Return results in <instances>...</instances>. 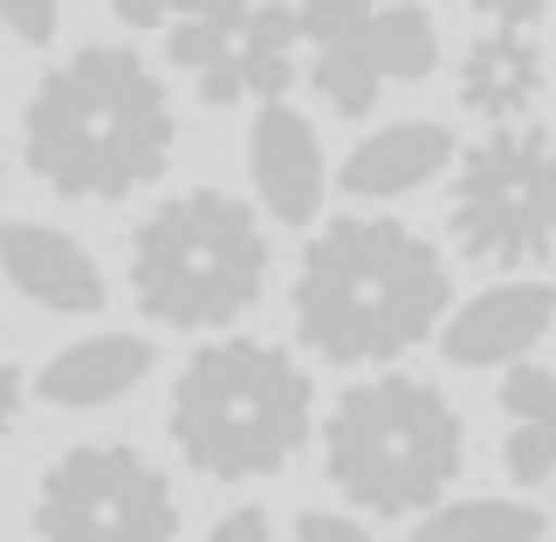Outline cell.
<instances>
[{"label": "cell", "instance_id": "6da1fadb", "mask_svg": "<svg viewBox=\"0 0 556 542\" xmlns=\"http://www.w3.org/2000/svg\"><path fill=\"white\" fill-rule=\"evenodd\" d=\"M179 117L138 49L83 41L35 83L21 111V159L55 200H131L165 179Z\"/></svg>", "mask_w": 556, "mask_h": 542}, {"label": "cell", "instance_id": "7a4b0ae2", "mask_svg": "<svg viewBox=\"0 0 556 542\" xmlns=\"http://www.w3.org/2000/svg\"><path fill=\"white\" fill-rule=\"evenodd\" d=\"M295 337L324 364H392L440 337L454 268L419 227L384 213L330 220L295 262Z\"/></svg>", "mask_w": 556, "mask_h": 542}, {"label": "cell", "instance_id": "3957f363", "mask_svg": "<svg viewBox=\"0 0 556 542\" xmlns=\"http://www.w3.org/2000/svg\"><path fill=\"white\" fill-rule=\"evenodd\" d=\"M165 419L200 481H262L282 474L316 432V385L282 343L213 337L179 364Z\"/></svg>", "mask_w": 556, "mask_h": 542}, {"label": "cell", "instance_id": "277c9868", "mask_svg": "<svg viewBox=\"0 0 556 542\" xmlns=\"http://www.w3.org/2000/svg\"><path fill=\"white\" fill-rule=\"evenodd\" d=\"M268 289V227L233 192L192 186L131 234V295L165 330H227Z\"/></svg>", "mask_w": 556, "mask_h": 542}, {"label": "cell", "instance_id": "5b68a950", "mask_svg": "<svg viewBox=\"0 0 556 542\" xmlns=\"http://www.w3.org/2000/svg\"><path fill=\"white\" fill-rule=\"evenodd\" d=\"M467 461L460 412L440 385L384 371L351 385L324 419V467L365 515H426Z\"/></svg>", "mask_w": 556, "mask_h": 542}, {"label": "cell", "instance_id": "8992f818", "mask_svg": "<svg viewBox=\"0 0 556 542\" xmlns=\"http://www.w3.org/2000/svg\"><path fill=\"white\" fill-rule=\"evenodd\" d=\"M446 227L467 262L529 268L556 254V138L536 124H495L460 151Z\"/></svg>", "mask_w": 556, "mask_h": 542}, {"label": "cell", "instance_id": "52a82bcc", "mask_svg": "<svg viewBox=\"0 0 556 542\" xmlns=\"http://www.w3.org/2000/svg\"><path fill=\"white\" fill-rule=\"evenodd\" d=\"M179 488L131 440L55 453L35 488V542H179Z\"/></svg>", "mask_w": 556, "mask_h": 542}, {"label": "cell", "instance_id": "ba28073f", "mask_svg": "<svg viewBox=\"0 0 556 542\" xmlns=\"http://www.w3.org/2000/svg\"><path fill=\"white\" fill-rule=\"evenodd\" d=\"M248 172H254V192H262L268 220L282 227H309L324 213V192H330V165H324V144H316V124L303 111H289L282 97L262 103L248 131Z\"/></svg>", "mask_w": 556, "mask_h": 542}, {"label": "cell", "instance_id": "9c48e42d", "mask_svg": "<svg viewBox=\"0 0 556 542\" xmlns=\"http://www.w3.org/2000/svg\"><path fill=\"white\" fill-rule=\"evenodd\" d=\"M549 323H556L549 281H495L440 323V351L454 364H475V371L481 364H516L549 337Z\"/></svg>", "mask_w": 556, "mask_h": 542}, {"label": "cell", "instance_id": "30bf717a", "mask_svg": "<svg viewBox=\"0 0 556 542\" xmlns=\"http://www.w3.org/2000/svg\"><path fill=\"white\" fill-rule=\"evenodd\" d=\"M0 275L14 281L28 302L55 316H97L103 310V268L97 254L62 227H41V220H8L0 227Z\"/></svg>", "mask_w": 556, "mask_h": 542}, {"label": "cell", "instance_id": "8fae6325", "mask_svg": "<svg viewBox=\"0 0 556 542\" xmlns=\"http://www.w3.org/2000/svg\"><path fill=\"white\" fill-rule=\"evenodd\" d=\"M144 371H152V343L131 330H97V337L62 343L35 371V392L62 412H97V405H117L124 392H138Z\"/></svg>", "mask_w": 556, "mask_h": 542}, {"label": "cell", "instance_id": "7c38bea8", "mask_svg": "<svg viewBox=\"0 0 556 542\" xmlns=\"http://www.w3.org/2000/svg\"><path fill=\"white\" fill-rule=\"evenodd\" d=\"M454 131L446 124H384V131H371L365 144L344 159V192H357V200H399V192H419L433 186L446 165H454Z\"/></svg>", "mask_w": 556, "mask_h": 542}, {"label": "cell", "instance_id": "4fadbf2b", "mask_svg": "<svg viewBox=\"0 0 556 542\" xmlns=\"http://www.w3.org/2000/svg\"><path fill=\"white\" fill-rule=\"evenodd\" d=\"M543 90V55L529 28H495L460 55V103L488 124H516Z\"/></svg>", "mask_w": 556, "mask_h": 542}, {"label": "cell", "instance_id": "5bb4252c", "mask_svg": "<svg viewBox=\"0 0 556 542\" xmlns=\"http://www.w3.org/2000/svg\"><path fill=\"white\" fill-rule=\"evenodd\" d=\"M351 41L371 55V70L384 83H426L440 70V28H433L426 8H413V0H378ZM330 49H337V41H330Z\"/></svg>", "mask_w": 556, "mask_h": 542}, {"label": "cell", "instance_id": "9a60e30c", "mask_svg": "<svg viewBox=\"0 0 556 542\" xmlns=\"http://www.w3.org/2000/svg\"><path fill=\"white\" fill-rule=\"evenodd\" d=\"M543 508L529 502H433L413 542H543Z\"/></svg>", "mask_w": 556, "mask_h": 542}, {"label": "cell", "instance_id": "2e32d148", "mask_svg": "<svg viewBox=\"0 0 556 542\" xmlns=\"http://www.w3.org/2000/svg\"><path fill=\"white\" fill-rule=\"evenodd\" d=\"M309 83H316V97H324L337 117H365L371 103H378V90H384V76L371 70V55L357 49V41L316 49V70H309Z\"/></svg>", "mask_w": 556, "mask_h": 542}, {"label": "cell", "instance_id": "e0dca14e", "mask_svg": "<svg viewBox=\"0 0 556 542\" xmlns=\"http://www.w3.org/2000/svg\"><path fill=\"white\" fill-rule=\"evenodd\" d=\"M502 467H508V481H522V488L549 481V474H556V419H516V426H508Z\"/></svg>", "mask_w": 556, "mask_h": 542}, {"label": "cell", "instance_id": "ac0fdd59", "mask_svg": "<svg viewBox=\"0 0 556 542\" xmlns=\"http://www.w3.org/2000/svg\"><path fill=\"white\" fill-rule=\"evenodd\" d=\"M502 412L508 419H556V371L549 364H529V357H516L508 364V378H502Z\"/></svg>", "mask_w": 556, "mask_h": 542}, {"label": "cell", "instance_id": "d6986e66", "mask_svg": "<svg viewBox=\"0 0 556 542\" xmlns=\"http://www.w3.org/2000/svg\"><path fill=\"white\" fill-rule=\"evenodd\" d=\"M378 8V0H303V41H316V49H330V41H351L357 28H365V14Z\"/></svg>", "mask_w": 556, "mask_h": 542}, {"label": "cell", "instance_id": "ffe728a7", "mask_svg": "<svg viewBox=\"0 0 556 542\" xmlns=\"http://www.w3.org/2000/svg\"><path fill=\"white\" fill-rule=\"evenodd\" d=\"M165 55H173L179 70L200 76L206 62L233 55V35H227V28H213V21H200V14H179V28H173V41H165Z\"/></svg>", "mask_w": 556, "mask_h": 542}, {"label": "cell", "instance_id": "44dd1931", "mask_svg": "<svg viewBox=\"0 0 556 542\" xmlns=\"http://www.w3.org/2000/svg\"><path fill=\"white\" fill-rule=\"evenodd\" d=\"M241 83H248V97H289L295 90V55L289 49H254V41H241Z\"/></svg>", "mask_w": 556, "mask_h": 542}, {"label": "cell", "instance_id": "7402d4cb", "mask_svg": "<svg viewBox=\"0 0 556 542\" xmlns=\"http://www.w3.org/2000/svg\"><path fill=\"white\" fill-rule=\"evenodd\" d=\"M0 28L14 41H28V49H41L62 28V0H0Z\"/></svg>", "mask_w": 556, "mask_h": 542}, {"label": "cell", "instance_id": "603a6c76", "mask_svg": "<svg viewBox=\"0 0 556 542\" xmlns=\"http://www.w3.org/2000/svg\"><path fill=\"white\" fill-rule=\"evenodd\" d=\"M241 41H254V49H295V41H303V14H295L289 0L248 8V21H241Z\"/></svg>", "mask_w": 556, "mask_h": 542}, {"label": "cell", "instance_id": "cb8c5ba5", "mask_svg": "<svg viewBox=\"0 0 556 542\" xmlns=\"http://www.w3.org/2000/svg\"><path fill=\"white\" fill-rule=\"evenodd\" d=\"M241 97H248V83H241V62H233V55H220V62L200 70V103H206V111H233Z\"/></svg>", "mask_w": 556, "mask_h": 542}, {"label": "cell", "instance_id": "d4e9b609", "mask_svg": "<svg viewBox=\"0 0 556 542\" xmlns=\"http://www.w3.org/2000/svg\"><path fill=\"white\" fill-rule=\"evenodd\" d=\"M295 542H378V535L357 529V522H344V515L309 508V515H295Z\"/></svg>", "mask_w": 556, "mask_h": 542}, {"label": "cell", "instance_id": "484cf974", "mask_svg": "<svg viewBox=\"0 0 556 542\" xmlns=\"http://www.w3.org/2000/svg\"><path fill=\"white\" fill-rule=\"evenodd\" d=\"M481 21H495V28H536V21L556 8V0H467Z\"/></svg>", "mask_w": 556, "mask_h": 542}, {"label": "cell", "instance_id": "4316f807", "mask_svg": "<svg viewBox=\"0 0 556 542\" xmlns=\"http://www.w3.org/2000/svg\"><path fill=\"white\" fill-rule=\"evenodd\" d=\"M206 542H275V529H268L262 508H233V515H220V522H213Z\"/></svg>", "mask_w": 556, "mask_h": 542}, {"label": "cell", "instance_id": "83f0119b", "mask_svg": "<svg viewBox=\"0 0 556 542\" xmlns=\"http://www.w3.org/2000/svg\"><path fill=\"white\" fill-rule=\"evenodd\" d=\"M248 8L254 0H173V14H200V21H213V28H227V35H241Z\"/></svg>", "mask_w": 556, "mask_h": 542}, {"label": "cell", "instance_id": "f1b7e54d", "mask_svg": "<svg viewBox=\"0 0 556 542\" xmlns=\"http://www.w3.org/2000/svg\"><path fill=\"white\" fill-rule=\"evenodd\" d=\"M111 14L124 28H165V21H173V0H111Z\"/></svg>", "mask_w": 556, "mask_h": 542}, {"label": "cell", "instance_id": "f546056e", "mask_svg": "<svg viewBox=\"0 0 556 542\" xmlns=\"http://www.w3.org/2000/svg\"><path fill=\"white\" fill-rule=\"evenodd\" d=\"M21 392H28V385H21L14 357H0V440H8V432H14V419H21Z\"/></svg>", "mask_w": 556, "mask_h": 542}, {"label": "cell", "instance_id": "4dcf8cb0", "mask_svg": "<svg viewBox=\"0 0 556 542\" xmlns=\"http://www.w3.org/2000/svg\"><path fill=\"white\" fill-rule=\"evenodd\" d=\"M0 179H8V138H0Z\"/></svg>", "mask_w": 556, "mask_h": 542}]
</instances>
